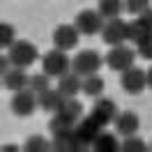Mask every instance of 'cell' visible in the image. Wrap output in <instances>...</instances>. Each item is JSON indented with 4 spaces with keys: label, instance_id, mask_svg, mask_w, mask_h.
Listing matches in <instances>:
<instances>
[{
    "label": "cell",
    "instance_id": "603a6c76",
    "mask_svg": "<svg viewBox=\"0 0 152 152\" xmlns=\"http://www.w3.org/2000/svg\"><path fill=\"white\" fill-rule=\"evenodd\" d=\"M72 127H76V122H72L65 113H60V111L53 113V118H51V132L53 134L56 132H65V129H72Z\"/></svg>",
    "mask_w": 152,
    "mask_h": 152
},
{
    "label": "cell",
    "instance_id": "52a82bcc",
    "mask_svg": "<svg viewBox=\"0 0 152 152\" xmlns=\"http://www.w3.org/2000/svg\"><path fill=\"white\" fill-rule=\"evenodd\" d=\"M104 21H106V19L99 14V10H83V12H78L74 26L81 30V35L92 37V35H97V32H102Z\"/></svg>",
    "mask_w": 152,
    "mask_h": 152
},
{
    "label": "cell",
    "instance_id": "f546056e",
    "mask_svg": "<svg viewBox=\"0 0 152 152\" xmlns=\"http://www.w3.org/2000/svg\"><path fill=\"white\" fill-rule=\"evenodd\" d=\"M148 88H152V67L148 69Z\"/></svg>",
    "mask_w": 152,
    "mask_h": 152
},
{
    "label": "cell",
    "instance_id": "6da1fadb",
    "mask_svg": "<svg viewBox=\"0 0 152 152\" xmlns=\"http://www.w3.org/2000/svg\"><path fill=\"white\" fill-rule=\"evenodd\" d=\"M69 69H72V60L67 58V51L53 48V51L42 56V72H46L51 78H60Z\"/></svg>",
    "mask_w": 152,
    "mask_h": 152
},
{
    "label": "cell",
    "instance_id": "f1b7e54d",
    "mask_svg": "<svg viewBox=\"0 0 152 152\" xmlns=\"http://www.w3.org/2000/svg\"><path fill=\"white\" fill-rule=\"evenodd\" d=\"M138 19H141L143 23H145V28L152 32V7H148V10L143 12V14H138Z\"/></svg>",
    "mask_w": 152,
    "mask_h": 152
},
{
    "label": "cell",
    "instance_id": "ac0fdd59",
    "mask_svg": "<svg viewBox=\"0 0 152 152\" xmlns=\"http://www.w3.org/2000/svg\"><path fill=\"white\" fill-rule=\"evenodd\" d=\"M58 111H60V113H65L67 118L72 120V122H78V120L83 118V104H81L76 97H69V99H65V102H62V106H60Z\"/></svg>",
    "mask_w": 152,
    "mask_h": 152
},
{
    "label": "cell",
    "instance_id": "44dd1931",
    "mask_svg": "<svg viewBox=\"0 0 152 152\" xmlns=\"http://www.w3.org/2000/svg\"><path fill=\"white\" fill-rule=\"evenodd\" d=\"M83 92L88 97H102L104 92V78L99 74H90L83 78Z\"/></svg>",
    "mask_w": 152,
    "mask_h": 152
},
{
    "label": "cell",
    "instance_id": "83f0119b",
    "mask_svg": "<svg viewBox=\"0 0 152 152\" xmlns=\"http://www.w3.org/2000/svg\"><path fill=\"white\" fill-rule=\"evenodd\" d=\"M136 51L141 53V58H145V60H152V32H148L145 37L136 44Z\"/></svg>",
    "mask_w": 152,
    "mask_h": 152
},
{
    "label": "cell",
    "instance_id": "4fadbf2b",
    "mask_svg": "<svg viewBox=\"0 0 152 152\" xmlns=\"http://www.w3.org/2000/svg\"><path fill=\"white\" fill-rule=\"evenodd\" d=\"M115 124V132L118 136H134V134L138 132V127H141V120H138V115L134 113V111H122V113H118V118L113 120Z\"/></svg>",
    "mask_w": 152,
    "mask_h": 152
},
{
    "label": "cell",
    "instance_id": "484cf974",
    "mask_svg": "<svg viewBox=\"0 0 152 152\" xmlns=\"http://www.w3.org/2000/svg\"><path fill=\"white\" fill-rule=\"evenodd\" d=\"M150 2L152 0H124V10L129 14H134V16H138V14H143L150 7Z\"/></svg>",
    "mask_w": 152,
    "mask_h": 152
},
{
    "label": "cell",
    "instance_id": "5bb4252c",
    "mask_svg": "<svg viewBox=\"0 0 152 152\" xmlns=\"http://www.w3.org/2000/svg\"><path fill=\"white\" fill-rule=\"evenodd\" d=\"M58 90L65 95V99L69 97H76L78 92H83V76H78L76 72H67L58 78Z\"/></svg>",
    "mask_w": 152,
    "mask_h": 152
},
{
    "label": "cell",
    "instance_id": "9a60e30c",
    "mask_svg": "<svg viewBox=\"0 0 152 152\" xmlns=\"http://www.w3.org/2000/svg\"><path fill=\"white\" fill-rule=\"evenodd\" d=\"M28 83H30V76L26 74L23 67H12L10 72L2 74V86L7 88V90H12V92L28 88Z\"/></svg>",
    "mask_w": 152,
    "mask_h": 152
},
{
    "label": "cell",
    "instance_id": "8fae6325",
    "mask_svg": "<svg viewBox=\"0 0 152 152\" xmlns=\"http://www.w3.org/2000/svg\"><path fill=\"white\" fill-rule=\"evenodd\" d=\"M90 118L97 120L102 127H106V124H111L115 118H118V106H115L113 99H99V97H97V104L92 106Z\"/></svg>",
    "mask_w": 152,
    "mask_h": 152
},
{
    "label": "cell",
    "instance_id": "e0dca14e",
    "mask_svg": "<svg viewBox=\"0 0 152 152\" xmlns=\"http://www.w3.org/2000/svg\"><path fill=\"white\" fill-rule=\"evenodd\" d=\"M92 150L95 152H118L122 150V143L118 141V136L111 132H99V136L95 138V143H92Z\"/></svg>",
    "mask_w": 152,
    "mask_h": 152
},
{
    "label": "cell",
    "instance_id": "7c38bea8",
    "mask_svg": "<svg viewBox=\"0 0 152 152\" xmlns=\"http://www.w3.org/2000/svg\"><path fill=\"white\" fill-rule=\"evenodd\" d=\"M51 145L58 152H81L83 150V145L78 143V138H76V134H74V127L65 129V132H56L53 138H51Z\"/></svg>",
    "mask_w": 152,
    "mask_h": 152
},
{
    "label": "cell",
    "instance_id": "2e32d148",
    "mask_svg": "<svg viewBox=\"0 0 152 152\" xmlns=\"http://www.w3.org/2000/svg\"><path fill=\"white\" fill-rule=\"evenodd\" d=\"M37 99H39V108H42V111L56 113L58 108L62 106V102H65V95H62L58 88H48V90H44V92H39Z\"/></svg>",
    "mask_w": 152,
    "mask_h": 152
},
{
    "label": "cell",
    "instance_id": "d6986e66",
    "mask_svg": "<svg viewBox=\"0 0 152 152\" xmlns=\"http://www.w3.org/2000/svg\"><path fill=\"white\" fill-rule=\"evenodd\" d=\"M148 32H150V30L145 28V23H143L138 16H136L134 21H127V42H132L134 46H136Z\"/></svg>",
    "mask_w": 152,
    "mask_h": 152
},
{
    "label": "cell",
    "instance_id": "cb8c5ba5",
    "mask_svg": "<svg viewBox=\"0 0 152 152\" xmlns=\"http://www.w3.org/2000/svg\"><path fill=\"white\" fill-rule=\"evenodd\" d=\"M48 86H51V76L46 74V72H42V74H35V76H30V83L28 88H32L35 92H44V90H48Z\"/></svg>",
    "mask_w": 152,
    "mask_h": 152
},
{
    "label": "cell",
    "instance_id": "277c9868",
    "mask_svg": "<svg viewBox=\"0 0 152 152\" xmlns=\"http://www.w3.org/2000/svg\"><path fill=\"white\" fill-rule=\"evenodd\" d=\"M136 53H138V51L129 48L127 44H115V46H111V51L106 53V65L111 67L113 72H120V74H122L124 69L134 67Z\"/></svg>",
    "mask_w": 152,
    "mask_h": 152
},
{
    "label": "cell",
    "instance_id": "7a4b0ae2",
    "mask_svg": "<svg viewBox=\"0 0 152 152\" xmlns=\"http://www.w3.org/2000/svg\"><path fill=\"white\" fill-rule=\"evenodd\" d=\"M7 53H10V58H12V65L14 67H23V69L30 67L39 58L37 46H35L32 42H28V39H16V42L7 48Z\"/></svg>",
    "mask_w": 152,
    "mask_h": 152
},
{
    "label": "cell",
    "instance_id": "8992f818",
    "mask_svg": "<svg viewBox=\"0 0 152 152\" xmlns=\"http://www.w3.org/2000/svg\"><path fill=\"white\" fill-rule=\"evenodd\" d=\"M120 86L127 95H141L148 88V72H143L141 67H129L120 76Z\"/></svg>",
    "mask_w": 152,
    "mask_h": 152
},
{
    "label": "cell",
    "instance_id": "4316f807",
    "mask_svg": "<svg viewBox=\"0 0 152 152\" xmlns=\"http://www.w3.org/2000/svg\"><path fill=\"white\" fill-rule=\"evenodd\" d=\"M14 42H16V39H14V26L2 23V26H0V46H2V48H10Z\"/></svg>",
    "mask_w": 152,
    "mask_h": 152
},
{
    "label": "cell",
    "instance_id": "d4e9b609",
    "mask_svg": "<svg viewBox=\"0 0 152 152\" xmlns=\"http://www.w3.org/2000/svg\"><path fill=\"white\" fill-rule=\"evenodd\" d=\"M148 150V145L134 134V136H127L122 141V152H145Z\"/></svg>",
    "mask_w": 152,
    "mask_h": 152
},
{
    "label": "cell",
    "instance_id": "3957f363",
    "mask_svg": "<svg viewBox=\"0 0 152 152\" xmlns=\"http://www.w3.org/2000/svg\"><path fill=\"white\" fill-rule=\"evenodd\" d=\"M102 56L92 51V48H88V51H78L74 58H72V72H76L78 76H90V74H97L99 69H102Z\"/></svg>",
    "mask_w": 152,
    "mask_h": 152
},
{
    "label": "cell",
    "instance_id": "7402d4cb",
    "mask_svg": "<svg viewBox=\"0 0 152 152\" xmlns=\"http://www.w3.org/2000/svg\"><path fill=\"white\" fill-rule=\"evenodd\" d=\"M28 152H46V150H53V145L44 138V136H30L26 138V145H23Z\"/></svg>",
    "mask_w": 152,
    "mask_h": 152
},
{
    "label": "cell",
    "instance_id": "9c48e42d",
    "mask_svg": "<svg viewBox=\"0 0 152 152\" xmlns=\"http://www.w3.org/2000/svg\"><path fill=\"white\" fill-rule=\"evenodd\" d=\"M102 37L108 46H115V44H124L127 42V21H122L120 16L115 19H108L102 28Z\"/></svg>",
    "mask_w": 152,
    "mask_h": 152
},
{
    "label": "cell",
    "instance_id": "ba28073f",
    "mask_svg": "<svg viewBox=\"0 0 152 152\" xmlns=\"http://www.w3.org/2000/svg\"><path fill=\"white\" fill-rule=\"evenodd\" d=\"M102 129H104V127L88 115V118H81V120L76 122L74 134H76V138H78V143L83 145V150H88V148H92V143H95V138L99 136Z\"/></svg>",
    "mask_w": 152,
    "mask_h": 152
},
{
    "label": "cell",
    "instance_id": "5b68a950",
    "mask_svg": "<svg viewBox=\"0 0 152 152\" xmlns=\"http://www.w3.org/2000/svg\"><path fill=\"white\" fill-rule=\"evenodd\" d=\"M37 106H39V99H37V92H35L32 88L16 90V92H14V97H12V102H10L12 113L21 115V118H28V115H32Z\"/></svg>",
    "mask_w": 152,
    "mask_h": 152
},
{
    "label": "cell",
    "instance_id": "ffe728a7",
    "mask_svg": "<svg viewBox=\"0 0 152 152\" xmlns=\"http://www.w3.org/2000/svg\"><path fill=\"white\" fill-rule=\"evenodd\" d=\"M122 7H124L122 0H99V5H97L99 14H102L106 21H108V19H115V16H120V14H122Z\"/></svg>",
    "mask_w": 152,
    "mask_h": 152
},
{
    "label": "cell",
    "instance_id": "30bf717a",
    "mask_svg": "<svg viewBox=\"0 0 152 152\" xmlns=\"http://www.w3.org/2000/svg\"><path fill=\"white\" fill-rule=\"evenodd\" d=\"M78 37H81V30L76 26H58L53 30V46L60 48V51H69V48H76L78 44Z\"/></svg>",
    "mask_w": 152,
    "mask_h": 152
}]
</instances>
